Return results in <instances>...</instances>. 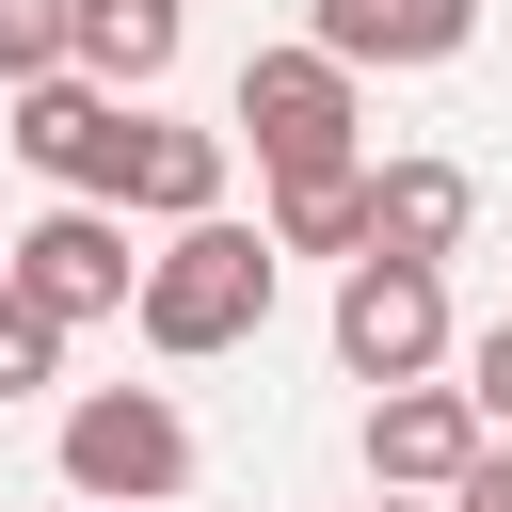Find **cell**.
Here are the masks:
<instances>
[{"mask_svg": "<svg viewBox=\"0 0 512 512\" xmlns=\"http://www.w3.org/2000/svg\"><path fill=\"white\" fill-rule=\"evenodd\" d=\"M272 272H288V256H272L256 224L192 208V224H160V256L128 272V320H144V352L192 368V352H240V336L272 320Z\"/></svg>", "mask_w": 512, "mask_h": 512, "instance_id": "1", "label": "cell"}, {"mask_svg": "<svg viewBox=\"0 0 512 512\" xmlns=\"http://www.w3.org/2000/svg\"><path fill=\"white\" fill-rule=\"evenodd\" d=\"M336 368H352V384H416V368H448V256H384V240H352V256H336Z\"/></svg>", "mask_w": 512, "mask_h": 512, "instance_id": "2", "label": "cell"}, {"mask_svg": "<svg viewBox=\"0 0 512 512\" xmlns=\"http://www.w3.org/2000/svg\"><path fill=\"white\" fill-rule=\"evenodd\" d=\"M64 496H112V512L192 496V416H176L160 384H96V400H64Z\"/></svg>", "mask_w": 512, "mask_h": 512, "instance_id": "3", "label": "cell"}, {"mask_svg": "<svg viewBox=\"0 0 512 512\" xmlns=\"http://www.w3.org/2000/svg\"><path fill=\"white\" fill-rule=\"evenodd\" d=\"M240 144H256V176H288V160H352V64L336 48H256L240 64Z\"/></svg>", "mask_w": 512, "mask_h": 512, "instance_id": "4", "label": "cell"}, {"mask_svg": "<svg viewBox=\"0 0 512 512\" xmlns=\"http://www.w3.org/2000/svg\"><path fill=\"white\" fill-rule=\"evenodd\" d=\"M0 96H16V128H0V144H16L48 192H112V176H128V112H144V96H112V80H80V64L0 80Z\"/></svg>", "mask_w": 512, "mask_h": 512, "instance_id": "5", "label": "cell"}, {"mask_svg": "<svg viewBox=\"0 0 512 512\" xmlns=\"http://www.w3.org/2000/svg\"><path fill=\"white\" fill-rule=\"evenodd\" d=\"M0 272L80 336V320H112V304H128V272H144V256H128V208H112V192H64L48 224H16V256H0Z\"/></svg>", "mask_w": 512, "mask_h": 512, "instance_id": "6", "label": "cell"}, {"mask_svg": "<svg viewBox=\"0 0 512 512\" xmlns=\"http://www.w3.org/2000/svg\"><path fill=\"white\" fill-rule=\"evenodd\" d=\"M464 464H480V400L464 384H432V368L416 384H368V480L384 496H448Z\"/></svg>", "mask_w": 512, "mask_h": 512, "instance_id": "7", "label": "cell"}, {"mask_svg": "<svg viewBox=\"0 0 512 512\" xmlns=\"http://www.w3.org/2000/svg\"><path fill=\"white\" fill-rule=\"evenodd\" d=\"M480 32V0H304V48H336L352 80L368 64H448Z\"/></svg>", "mask_w": 512, "mask_h": 512, "instance_id": "8", "label": "cell"}, {"mask_svg": "<svg viewBox=\"0 0 512 512\" xmlns=\"http://www.w3.org/2000/svg\"><path fill=\"white\" fill-rule=\"evenodd\" d=\"M176 32H192V0H64V64L112 80V96L176 80Z\"/></svg>", "mask_w": 512, "mask_h": 512, "instance_id": "9", "label": "cell"}, {"mask_svg": "<svg viewBox=\"0 0 512 512\" xmlns=\"http://www.w3.org/2000/svg\"><path fill=\"white\" fill-rule=\"evenodd\" d=\"M112 208H144V224L224 208V128H160V112H128V176H112Z\"/></svg>", "mask_w": 512, "mask_h": 512, "instance_id": "10", "label": "cell"}, {"mask_svg": "<svg viewBox=\"0 0 512 512\" xmlns=\"http://www.w3.org/2000/svg\"><path fill=\"white\" fill-rule=\"evenodd\" d=\"M480 224V176L464 160H368V240L384 256H448Z\"/></svg>", "mask_w": 512, "mask_h": 512, "instance_id": "11", "label": "cell"}, {"mask_svg": "<svg viewBox=\"0 0 512 512\" xmlns=\"http://www.w3.org/2000/svg\"><path fill=\"white\" fill-rule=\"evenodd\" d=\"M256 240H272V256H352V240H368V160H288Z\"/></svg>", "mask_w": 512, "mask_h": 512, "instance_id": "12", "label": "cell"}, {"mask_svg": "<svg viewBox=\"0 0 512 512\" xmlns=\"http://www.w3.org/2000/svg\"><path fill=\"white\" fill-rule=\"evenodd\" d=\"M32 384H64V320L0 272V400H32Z\"/></svg>", "mask_w": 512, "mask_h": 512, "instance_id": "13", "label": "cell"}, {"mask_svg": "<svg viewBox=\"0 0 512 512\" xmlns=\"http://www.w3.org/2000/svg\"><path fill=\"white\" fill-rule=\"evenodd\" d=\"M64 64V0H0V80H48Z\"/></svg>", "mask_w": 512, "mask_h": 512, "instance_id": "14", "label": "cell"}, {"mask_svg": "<svg viewBox=\"0 0 512 512\" xmlns=\"http://www.w3.org/2000/svg\"><path fill=\"white\" fill-rule=\"evenodd\" d=\"M464 352V400H480V432H512V320H480V336H448Z\"/></svg>", "mask_w": 512, "mask_h": 512, "instance_id": "15", "label": "cell"}, {"mask_svg": "<svg viewBox=\"0 0 512 512\" xmlns=\"http://www.w3.org/2000/svg\"><path fill=\"white\" fill-rule=\"evenodd\" d=\"M448 512H512V432H480V464L448 480Z\"/></svg>", "mask_w": 512, "mask_h": 512, "instance_id": "16", "label": "cell"}, {"mask_svg": "<svg viewBox=\"0 0 512 512\" xmlns=\"http://www.w3.org/2000/svg\"><path fill=\"white\" fill-rule=\"evenodd\" d=\"M368 512H416V496H384V480H368Z\"/></svg>", "mask_w": 512, "mask_h": 512, "instance_id": "17", "label": "cell"}, {"mask_svg": "<svg viewBox=\"0 0 512 512\" xmlns=\"http://www.w3.org/2000/svg\"><path fill=\"white\" fill-rule=\"evenodd\" d=\"M64 512H112V496H64Z\"/></svg>", "mask_w": 512, "mask_h": 512, "instance_id": "18", "label": "cell"}]
</instances>
